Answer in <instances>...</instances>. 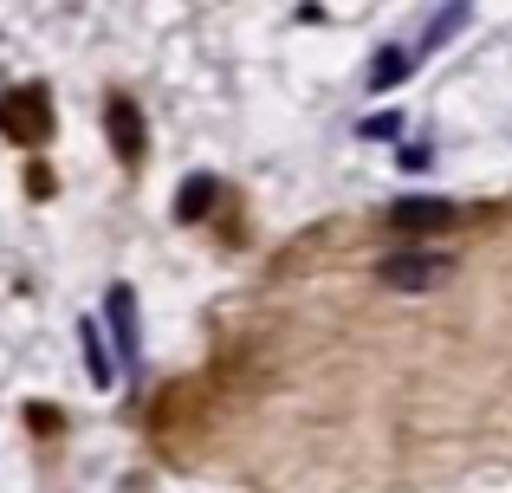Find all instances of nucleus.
I'll list each match as a JSON object with an SVG mask.
<instances>
[{"label": "nucleus", "mask_w": 512, "mask_h": 493, "mask_svg": "<svg viewBox=\"0 0 512 493\" xmlns=\"http://www.w3.org/2000/svg\"><path fill=\"white\" fill-rule=\"evenodd\" d=\"M448 273H454V260H448V253H422V247L376 260V279H383L389 292H435Z\"/></svg>", "instance_id": "f257e3e1"}, {"label": "nucleus", "mask_w": 512, "mask_h": 493, "mask_svg": "<svg viewBox=\"0 0 512 493\" xmlns=\"http://www.w3.org/2000/svg\"><path fill=\"white\" fill-rule=\"evenodd\" d=\"M454 221H461V208L441 202V195H422V202H396V208H389V228H402V234H435V228H454Z\"/></svg>", "instance_id": "f03ea898"}, {"label": "nucleus", "mask_w": 512, "mask_h": 493, "mask_svg": "<svg viewBox=\"0 0 512 493\" xmlns=\"http://www.w3.org/2000/svg\"><path fill=\"white\" fill-rule=\"evenodd\" d=\"M111 331H117V364L137 370L143 338H137V292L130 286H111Z\"/></svg>", "instance_id": "7ed1b4c3"}, {"label": "nucleus", "mask_w": 512, "mask_h": 493, "mask_svg": "<svg viewBox=\"0 0 512 493\" xmlns=\"http://www.w3.org/2000/svg\"><path fill=\"white\" fill-rule=\"evenodd\" d=\"M0 124L20 130L26 143L46 137V91H13V98H0Z\"/></svg>", "instance_id": "20e7f679"}, {"label": "nucleus", "mask_w": 512, "mask_h": 493, "mask_svg": "<svg viewBox=\"0 0 512 493\" xmlns=\"http://www.w3.org/2000/svg\"><path fill=\"white\" fill-rule=\"evenodd\" d=\"M111 130H117V156L137 163V156H143V117H137L130 98H111Z\"/></svg>", "instance_id": "39448f33"}, {"label": "nucleus", "mask_w": 512, "mask_h": 493, "mask_svg": "<svg viewBox=\"0 0 512 493\" xmlns=\"http://www.w3.org/2000/svg\"><path fill=\"white\" fill-rule=\"evenodd\" d=\"M78 344H85V370H91V383H98V390H111L117 383V364H111V351H104V338H98V325H78Z\"/></svg>", "instance_id": "423d86ee"}, {"label": "nucleus", "mask_w": 512, "mask_h": 493, "mask_svg": "<svg viewBox=\"0 0 512 493\" xmlns=\"http://www.w3.org/2000/svg\"><path fill=\"white\" fill-rule=\"evenodd\" d=\"M409 65H415V52H402V46L376 52V65H370V91H396L402 78H409Z\"/></svg>", "instance_id": "0eeeda50"}, {"label": "nucleus", "mask_w": 512, "mask_h": 493, "mask_svg": "<svg viewBox=\"0 0 512 493\" xmlns=\"http://www.w3.org/2000/svg\"><path fill=\"white\" fill-rule=\"evenodd\" d=\"M454 26H467V0H454V7H441V13H435V26H428V33H422V46H415V59L441 52V46H448V33H454Z\"/></svg>", "instance_id": "6e6552de"}, {"label": "nucleus", "mask_w": 512, "mask_h": 493, "mask_svg": "<svg viewBox=\"0 0 512 493\" xmlns=\"http://www.w3.org/2000/svg\"><path fill=\"white\" fill-rule=\"evenodd\" d=\"M208 202H214V182H208V176H188V182H182V202H175V215H182V221H201V215H208Z\"/></svg>", "instance_id": "1a4fd4ad"}, {"label": "nucleus", "mask_w": 512, "mask_h": 493, "mask_svg": "<svg viewBox=\"0 0 512 493\" xmlns=\"http://www.w3.org/2000/svg\"><path fill=\"white\" fill-rule=\"evenodd\" d=\"M396 130H402V117H370V124H363V137H396Z\"/></svg>", "instance_id": "9d476101"}, {"label": "nucleus", "mask_w": 512, "mask_h": 493, "mask_svg": "<svg viewBox=\"0 0 512 493\" xmlns=\"http://www.w3.org/2000/svg\"><path fill=\"white\" fill-rule=\"evenodd\" d=\"M435 163V150H428V143H409V150H402V169H428Z\"/></svg>", "instance_id": "9b49d317"}]
</instances>
